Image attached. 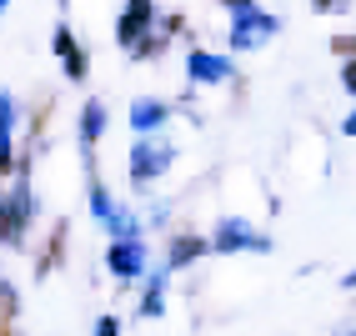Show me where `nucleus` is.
<instances>
[{
  "label": "nucleus",
  "mask_w": 356,
  "mask_h": 336,
  "mask_svg": "<svg viewBox=\"0 0 356 336\" xmlns=\"http://www.w3.org/2000/svg\"><path fill=\"white\" fill-rule=\"evenodd\" d=\"M106 131V106L101 101H90L86 111H81V136H86V146H96V136Z\"/></svg>",
  "instance_id": "nucleus-10"
},
{
  "label": "nucleus",
  "mask_w": 356,
  "mask_h": 336,
  "mask_svg": "<svg viewBox=\"0 0 356 336\" xmlns=\"http://www.w3.org/2000/svg\"><path fill=\"white\" fill-rule=\"evenodd\" d=\"M0 131H6V161L15 156V95H0Z\"/></svg>",
  "instance_id": "nucleus-11"
},
{
  "label": "nucleus",
  "mask_w": 356,
  "mask_h": 336,
  "mask_svg": "<svg viewBox=\"0 0 356 336\" xmlns=\"http://www.w3.org/2000/svg\"><path fill=\"white\" fill-rule=\"evenodd\" d=\"M106 266H111L115 276H121V281H131V276L146 271V251H140V241H111Z\"/></svg>",
  "instance_id": "nucleus-5"
},
{
  "label": "nucleus",
  "mask_w": 356,
  "mask_h": 336,
  "mask_svg": "<svg viewBox=\"0 0 356 336\" xmlns=\"http://www.w3.org/2000/svg\"><path fill=\"white\" fill-rule=\"evenodd\" d=\"M146 20H156V6H151V0H131L126 15H121V40L131 45V51H136V35H140Z\"/></svg>",
  "instance_id": "nucleus-7"
},
{
  "label": "nucleus",
  "mask_w": 356,
  "mask_h": 336,
  "mask_svg": "<svg viewBox=\"0 0 356 336\" xmlns=\"http://www.w3.org/2000/svg\"><path fill=\"white\" fill-rule=\"evenodd\" d=\"M186 76L201 81V86H221L231 76V61L226 56H211V51H191V56H186Z\"/></svg>",
  "instance_id": "nucleus-4"
},
{
  "label": "nucleus",
  "mask_w": 356,
  "mask_h": 336,
  "mask_svg": "<svg viewBox=\"0 0 356 336\" xmlns=\"http://www.w3.org/2000/svg\"><path fill=\"white\" fill-rule=\"evenodd\" d=\"M206 251V241H176L171 246V266H186V261H196Z\"/></svg>",
  "instance_id": "nucleus-13"
},
{
  "label": "nucleus",
  "mask_w": 356,
  "mask_h": 336,
  "mask_svg": "<svg viewBox=\"0 0 356 336\" xmlns=\"http://www.w3.org/2000/svg\"><path fill=\"white\" fill-rule=\"evenodd\" d=\"M31 206H35V196L26 186H15L10 196H6V236L10 241H20V231H26V216H31Z\"/></svg>",
  "instance_id": "nucleus-6"
},
{
  "label": "nucleus",
  "mask_w": 356,
  "mask_h": 336,
  "mask_svg": "<svg viewBox=\"0 0 356 336\" xmlns=\"http://www.w3.org/2000/svg\"><path fill=\"white\" fill-rule=\"evenodd\" d=\"M96 336H121V321H115V317H101V321H96Z\"/></svg>",
  "instance_id": "nucleus-15"
},
{
  "label": "nucleus",
  "mask_w": 356,
  "mask_h": 336,
  "mask_svg": "<svg viewBox=\"0 0 356 336\" xmlns=\"http://www.w3.org/2000/svg\"><path fill=\"white\" fill-rule=\"evenodd\" d=\"M341 131H346V136H356V115H346V126H341Z\"/></svg>",
  "instance_id": "nucleus-17"
},
{
  "label": "nucleus",
  "mask_w": 356,
  "mask_h": 336,
  "mask_svg": "<svg viewBox=\"0 0 356 336\" xmlns=\"http://www.w3.org/2000/svg\"><path fill=\"white\" fill-rule=\"evenodd\" d=\"M56 51H60V61H65V76H86V56L76 51V45H70V31H56Z\"/></svg>",
  "instance_id": "nucleus-9"
},
{
  "label": "nucleus",
  "mask_w": 356,
  "mask_h": 336,
  "mask_svg": "<svg viewBox=\"0 0 356 336\" xmlns=\"http://www.w3.org/2000/svg\"><path fill=\"white\" fill-rule=\"evenodd\" d=\"M171 146H136L131 151V181L136 186H151L156 176H165V166H171Z\"/></svg>",
  "instance_id": "nucleus-2"
},
{
  "label": "nucleus",
  "mask_w": 356,
  "mask_h": 336,
  "mask_svg": "<svg viewBox=\"0 0 356 336\" xmlns=\"http://www.w3.org/2000/svg\"><path fill=\"white\" fill-rule=\"evenodd\" d=\"M161 311H165V276H156L151 281V291H146V301H140V317H161Z\"/></svg>",
  "instance_id": "nucleus-12"
},
{
  "label": "nucleus",
  "mask_w": 356,
  "mask_h": 336,
  "mask_svg": "<svg viewBox=\"0 0 356 336\" xmlns=\"http://www.w3.org/2000/svg\"><path fill=\"white\" fill-rule=\"evenodd\" d=\"M6 6H10V0H6Z\"/></svg>",
  "instance_id": "nucleus-19"
},
{
  "label": "nucleus",
  "mask_w": 356,
  "mask_h": 336,
  "mask_svg": "<svg viewBox=\"0 0 356 336\" xmlns=\"http://www.w3.org/2000/svg\"><path fill=\"white\" fill-rule=\"evenodd\" d=\"M231 10V45L236 51H256L266 45V35H276V15H266L256 0H226Z\"/></svg>",
  "instance_id": "nucleus-1"
},
{
  "label": "nucleus",
  "mask_w": 356,
  "mask_h": 336,
  "mask_svg": "<svg viewBox=\"0 0 356 336\" xmlns=\"http://www.w3.org/2000/svg\"><path fill=\"white\" fill-rule=\"evenodd\" d=\"M90 211H96L101 221H111V216H115V211H111V196H106L101 186H90Z\"/></svg>",
  "instance_id": "nucleus-14"
},
{
  "label": "nucleus",
  "mask_w": 356,
  "mask_h": 336,
  "mask_svg": "<svg viewBox=\"0 0 356 336\" xmlns=\"http://www.w3.org/2000/svg\"><path fill=\"white\" fill-rule=\"evenodd\" d=\"M341 86L356 95V61H346V65H341Z\"/></svg>",
  "instance_id": "nucleus-16"
},
{
  "label": "nucleus",
  "mask_w": 356,
  "mask_h": 336,
  "mask_svg": "<svg viewBox=\"0 0 356 336\" xmlns=\"http://www.w3.org/2000/svg\"><path fill=\"white\" fill-rule=\"evenodd\" d=\"M165 115H171V111H165L161 101H136L131 106V126L136 131H156V126H165Z\"/></svg>",
  "instance_id": "nucleus-8"
},
{
  "label": "nucleus",
  "mask_w": 356,
  "mask_h": 336,
  "mask_svg": "<svg viewBox=\"0 0 356 336\" xmlns=\"http://www.w3.org/2000/svg\"><path fill=\"white\" fill-rule=\"evenodd\" d=\"M211 246H216V251H266L271 241H266V236H256L246 221H221Z\"/></svg>",
  "instance_id": "nucleus-3"
},
{
  "label": "nucleus",
  "mask_w": 356,
  "mask_h": 336,
  "mask_svg": "<svg viewBox=\"0 0 356 336\" xmlns=\"http://www.w3.org/2000/svg\"><path fill=\"white\" fill-rule=\"evenodd\" d=\"M341 286H346V291H351V286H356V271H351V276H341Z\"/></svg>",
  "instance_id": "nucleus-18"
}]
</instances>
